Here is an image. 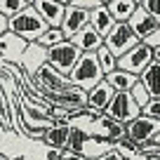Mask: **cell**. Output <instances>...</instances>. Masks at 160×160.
Here are the masks:
<instances>
[{"instance_id":"cell-26","label":"cell","mask_w":160,"mask_h":160,"mask_svg":"<svg viewBox=\"0 0 160 160\" xmlns=\"http://www.w3.org/2000/svg\"><path fill=\"white\" fill-rule=\"evenodd\" d=\"M130 94L134 97V101H137V104H139V108H141V111H144L146 106L151 104V99H153V97L148 94V90H146V85H144V82H141V80H139V82H137V87H134V90L130 92Z\"/></svg>"},{"instance_id":"cell-7","label":"cell","mask_w":160,"mask_h":160,"mask_svg":"<svg viewBox=\"0 0 160 160\" xmlns=\"http://www.w3.org/2000/svg\"><path fill=\"white\" fill-rule=\"evenodd\" d=\"M87 132H90V137L106 139V141H111L113 146L118 144L120 139H125V137H127V127L122 125V122H118V120L108 118V115H99V118L87 127Z\"/></svg>"},{"instance_id":"cell-34","label":"cell","mask_w":160,"mask_h":160,"mask_svg":"<svg viewBox=\"0 0 160 160\" xmlns=\"http://www.w3.org/2000/svg\"><path fill=\"white\" fill-rule=\"evenodd\" d=\"M148 144H153V146H158V148H160V134H155V137H153V139H151V141H148Z\"/></svg>"},{"instance_id":"cell-21","label":"cell","mask_w":160,"mask_h":160,"mask_svg":"<svg viewBox=\"0 0 160 160\" xmlns=\"http://www.w3.org/2000/svg\"><path fill=\"white\" fill-rule=\"evenodd\" d=\"M87 141H90V132H87L85 127H75V125H71L68 151H73V153H80V155H85Z\"/></svg>"},{"instance_id":"cell-36","label":"cell","mask_w":160,"mask_h":160,"mask_svg":"<svg viewBox=\"0 0 160 160\" xmlns=\"http://www.w3.org/2000/svg\"><path fill=\"white\" fill-rule=\"evenodd\" d=\"M0 160H10V158H7V155H5V153H2V158H0Z\"/></svg>"},{"instance_id":"cell-1","label":"cell","mask_w":160,"mask_h":160,"mask_svg":"<svg viewBox=\"0 0 160 160\" xmlns=\"http://www.w3.org/2000/svg\"><path fill=\"white\" fill-rule=\"evenodd\" d=\"M68 78H71V82H73V87H78V90L90 94L99 82L106 80V73H104V68H101L97 54H82V59L75 64V68L71 71Z\"/></svg>"},{"instance_id":"cell-11","label":"cell","mask_w":160,"mask_h":160,"mask_svg":"<svg viewBox=\"0 0 160 160\" xmlns=\"http://www.w3.org/2000/svg\"><path fill=\"white\" fill-rule=\"evenodd\" d=\"M66 5H68V10H66V19L61 24V31H64L66 40H73L82 28L90 26V12L80 10V7H73L68 0H66Z\"/></svg>"},{"instance_id":"cell-30","label":"cell","mask_w":160,"mask_h":160,"mask_svg":"<svg viewBox=\"0 0 160 160\" xmlns=\"http://www.w3.org/2000/svg\"><path fill=\"white\" fill-rule=\"evenodd\" d=\"M146 45H148V47H151V50H160V28H158V31H155V33H153V35H151V38H148V40H146Z\"/></svg>"},{"instance_id":"cell-19","label":"cell","mask_w":160,"mask_h":160,"mask_svg":"<svg viewBox=\"0 0 160 160\" xmlns=\"http://www.w3.org/2000/svg\"><path fill=\"white\" fill-rule=\"evenodd\" d=\"M106 82H108L115 92H132V90L137 87V82H139V78L118 68V71H113V73L106 75Z\"/></svg>"},{"instance_id":"cell-22","label":"cell","mask_w":160,"mask_h":160,"mask_svg":"<svg viewBox=\"0 0 160 160\" xmlns=\"http://www.w3.org/2000/svg\"><path fill=\"white\" fill-rule=\"evenodd\" d=\"M115 146L111 144V141H106V139H99V137H90V141H87V148H85V155L90 160H99L101 155H106V153H111Z\"/></svg>"},{"instance_id":"cell-17","label":"cell","mask_w":160,"mask_h":160,"mask_svg":"<svg viewBox=\"0 0 160 160\" xmlns=\"http://www.w3.org/2000/svg\"><path fill=\"white\" fill-rule=\"evenodd\" d=\"M106 7L113 14L115 24H130L134 12L139 10V0H106Z\"/></svg>"},{"instance_id":"cell-33","label":"cell","mask_w":160,"mask_h":160,"mask_svg":"<svg viewBox=\"0 0 160 160\" xmlns=\"http://www.w3.org/2000/svg\"><path fill=\"white\" fill-rule=\"evenodd\" d=\"M61 155H64V151H59V148H47L45 160H61Z\"/></svg>"},{"instance_id":"cell-28","label":"cell","mask_w":160,"mask_h":160,"mask_svg":"<svg viewBox=\"0 0 160 160\" xmlns=\"http://www.w3.org/2000/svg\"><path fill=\"white\" fill-rule=\"evenodd\" d=\"M139 5L146 12H151V17L160 24V0H139Z\"/></svg>"},{"instance_id":"cell-2","label":"cell","mask_w":160,"mask_h":160,"mask_svg":"<svg viewBox=\"0 0 160 160\" xmlns=\"http://www.w3.org/2000/svg\"><path fill=\"white\" fill-rule=\"evenodd\" d=\"M10 31L33 45V42H40V38L50 31V26H47L45 19L38 14V10L31 5L28 10H24L21 14H17L14 19H10Z\"/></svg>"},{"instance_id":"cell-29","label":"cell","mask_w":160,"mask_h":160,"mask_svg":"<svg viewBox=\"0 0 160 160\" xmlns=\"http://www.w3.org/2000/svg\"><path fill=\"white\" fill-rule=\"evenodd\" d=\"M144 115H148V118H155L160 120V99H151V104L146 106L144 111H141Z\"/></svg>"},{"instance_id":"cell-3","label":"cell","mask_w":160,"mask_h":160,"mask_svg":"<svg viewBox=\"0 0 160 160\" xmlns=\"http://www.w3.org/2000/svg\"><path fill=\"white\" fill-rule=\"evenodd\" d=\"M153 61H155V50H151L146 42H139L134 50H130L125 57H120V59H118V68L125 71V73L137 75V78H141L144 71L148 68Z\"/></svg>"},{"instance_id":"cell-8","label":"cell","mask_w":160,"mask_h":160,"mask_svg":"<svg viewBox=\"0 0 160 160\" xmlns=\"http://www.w3.org/2000/svg\"><path fill=\"white\" fill-rule=\"evenodd\" d=\"M125 127H127V137H130L137 146L148 144L155 134H160V120L148 118V115H144V113H141L139 118H134L132 122H127Z\"/></svg>"},{"instance_id":"cell-6","label":"cell","mask_w":160,"mask_h":160,"mask_svg":"<svg viewBox=\"0 0 160 160\" xmlns=\"http://www.w3.org/2000/svg\"><path fill=\"white\" fill-rule=\"evenodd\" d=\"M108 118L118 120V122H122V125H127V122H132L134 118H139L141 115V108L139 104L134 101V97L130 94V92H118V94L113 97V101H111V106L106 108V113Z\"/></svg>"},{"instance_id":"cell-23","label":"cell","mask_w":160,"mask_h":160,"mask_svg":"<svg viewBox=\"0 0 160 160\" xmlns=\"http://www.w3.org/2000/svg\"><path fill=\"white\" fill-rule=\"evenodd\" d=\"M33 5V0H2L0 2V17H7V19H14L17 14H21L24 10Z\"/></svg>"},{"instance_id":"cell-25","label":"cell","mask_w":160,"mask_h":160,"mask_svg":"<svg viewBox=\"0 0 160 160\" xmlns=\"http://www.w3.org/2000/svg\"><path fill=\"white\" fill-rule=\"evenodd\" d=\"M64 40H66V35H64V31H61V28H50L42 38H40V45L45 47V50H52V47L61 45Z\"/></svg>"},{"instance_id":"cell-24","label":"cell","mask_w":160,"mask_h":160,"mask_svg":"<svg viewBox=\"0 0 160 160\" xmlns=\"http://www.w3.org/2000/svg\"><path fill=\"white\" fill-rule=\"evenodd\" d=\"M97 57H99V64H101V68H104V73L108 75V73H113V71H118V59L113 57V52L108 50V47H101L99 52H97Z\"/></svg>"},{"instance_id":"cell-32","label":"cell","mask_w":160,"mask_h":160,"mask_svg":"<svg viewBox=\"0 0 160 160\" xmlns=\"http://www.w3.org/2000/svg\"><path fill=\"white\" fill-rule=\"evenodd\" d=\"M99 160H127V158H125V155H122V153H120V151H115V148H113V151H111V153L101 155Z\"/></svg>"},{"instance_id":"cell-13","label":"cell","mask_w":160,"mask_h":160,"mask_svg":"<svg viewBox=\"0 0 160 160\" xmlns=\"http://www.w3.org/2000/svg\"><path fill=\"white\" fill-rule=\"evenodd\" d=\"M75 47H78L82 54H97V52L101 50V47L106 45V40H104V35L101 33H97L94 31V26H87V28H82L78 35H75L73 40H71Z\"/></svg>"},{"instance_id":"cell-37","label":"cell","mask_w":160,"mask_h":160,"mask_svg":"<svg viewBox=\"0 0 160 160\" xmlns=\"http://www.w3.org/2000/svg\"><path fill=\"white\" fill-rule=\"evenodd\" d=\"M19 160H35V158H19Z\"/></svg>"},{"instance_id":"cell-14","label":"cell","mask_w":160,"mask_h":160,"mask_svg":"<svg viewBox=\"0 0 160 160\" xmlns=\"http://www.w3.org/2000/svg\"><path fill=\"white\" fill-rule=\"evenodd\" d=\"M130 26H132V31L137 33V38H139L141 42H146V40L160 28V24L151 17V12H146L141 5H139V10L134 12V17L130 19Z\"/></svg>"},{"instance_id":"cell-20","label":"cell","mask_w":160,"mask_h":160,"mask_svg":"<svg viewBox=\"0 0 160 160\" xmlns=\"http://www.w3.org/2000/svg\"><path fill=\"white\" fill-rule=\"evenodd\" d=\"M139 80L146 85V90H148V94L153 97V99H160V61H153V64L144 71V75H141Z\"/></svg>"},{"instance_id":"cell-35","label":"cell","mask_w":160,"mask_h":160,"mask_svg":"<svg viewBox=\"0 0 160 160\" xmlns=\"http://www.w3.org/2000/svg\"><path fill=\"white\" fill-rule=\"evenodd\" d=\"M155 61H160V50H155Z\"/></svg>"},{"instance_id":"cell-4","label":"cell","mask_w":160,"mask_h":160,"mask_svg":"<svg viewBox=\"0 0 160 160\" xmlns=\"http://www.w3.org/2000/svg\"><path fill=\"white\" fill-rule=\"evenodd\" d=\"M80 59H82V52H80L71 40H64L61 45L47 50V61H50L61 75H66V78L71 75V71L75 68V64H78Z\"/></svg>"},{"instance_id":"cell-5","label":"cell","mask_w":160,"mask_h":160,"mask_svg":"<svg viewBox=\"0 0 160 160\" xmlns=\"http://www.w3.org/2000/svg\"><path fill=\"white\" fill-rule=\"evenodd\" d=\"M139 42H141V40L137 38V33L132 31V26H130V24H115V28L111 31V35L106 38V47L113 52L115 59L125 57L127 52L134 50Z\"/></svg>"},{"instance_id":"cell-18","label":"cell","mask_w":160,"mask_h":160,"mask_svg":"<svg viewBox=\"0 0 160 160\" xmlns=\"http://www.w3.org/2000/svg\"><path fill=\"white\" fill-rule=\"evenodd\" d=\"M90 24L94 26L97 33L104 35V40L111 35V31L115 28V19H113V14L108 12L106 2H104L101 7H97V10H92V12H90Z\"/></svg>"},{"instance_id":"cell-31","label":"cell","mask_w":160,"mask_h":160,"mask_svg":"<svg viewBox=\"0 0 160 160\" xmlns=\"http://www.w3.org/2000/svg\"><path fill=\"white\" fill-rule=\"evenodd\" d=\"M61 160H90L87 155H80V153H73V151H64Z\"/></svg>"},{"instance_id":"cell-16","label":"cell","mask_w":160,"mask_h":160,"mask_svg":"<svg viewBox=\"0 0 160 160\" xmlns=\"http://www.w3.org/2000/svg\"><path fill=\"white\" fill-rule=\"evenodd\" d=\"M68 139H71V125L68 122H57L54 127L45 132L42 144L47 148H59V151H68Z\"/></svg>"},{"instance_id":"cell-10","label":"cell","mask_w":160,"mask_h":160,"mask_svg":"<svg viewBox=\"0 0 160 160\" xmlns=\"http://www.w3.org/2000/svg\"><path fill=\"white\" fill-rule=\"evenodd\" d=\"M33 7L50 28H61L66 19V10H68L66 0H33Z\"/></svg>"},{"instance_id":"cell-27","label":"cell","mask_w":160,"mask_h":160,"mask_svg":"<svg viewBox=\"0 0 160 160\" xmlns=\"http://www.w3.org/2000/svg\"><path fill=\"white\" fill-rule=\"evenodd\" d=\"M115 151H120V153L125 155L127 160H130L132 155H139V153H141V148H139V146H137L134 141L130 139V137H125V139H120L118 144H115Z\"/></svg>"},{"instance_id":"cell-15","label":"cell","mask_w":160,"mask_h":160,"mask_svg":"<svg viewBox=\"0 0 160 160\" xmlns=\"http://www.w3.org/2000/svg\"><path fill=\"white\" fill-rule=\"evenodd\" d=\"M45 64H47V50L45 47L40 45V42L28 45V50H26V54H24V61H21V68L26 71V75L33 80Z\"/></svg>"},{"instance_id":"cell-9","label":"cell","mask_w":160,"mask_h":160,"mask_svg":"<svg viewBox=\"0 0 160 160\" xmlns=\"http://www.w3.org/2000/svg\"><path fill=\"white\" fill-rule=\"evenodd\" d=\"M31 42H26L24 38H19L17 33H2L0 35V54H2V64H19L24 61V54L28 50Z\"/></svg>"},{"instance_id":"cell-12","label":"cell","mask_w":160,"mask_h":160,"mask_svg":"<svg viewBox=\"0 0 160 160\" xmlns=\"http://www.w3.org/2000/svg\"><path fill=\"white\" fill-rule=\"evenodd\" d=\"M115 94H118V92H115L106 80H104V82H99V85L87 94V111H92V113H97V115H104Z\"/></svg>"}]
</instances>
